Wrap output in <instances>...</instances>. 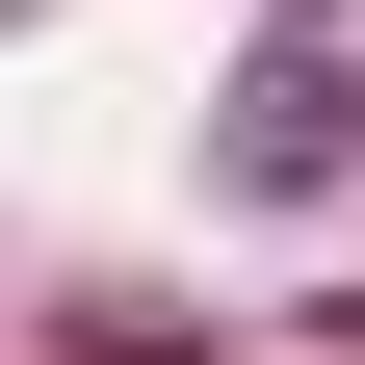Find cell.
<instances>
[{
    "instance_id": "cell-2",
    "label": "cell",
    "mask_w": 365,
    "mask_h": 365,
    "mask_svg": "<svg viewBox=\"0 0 365 365\" xmlns=\"http://www.w3.org/2000/svg\"><path fill=\"white\" fill-rule=\"evenodd\" d=\"M53 365H209L182 287H53Z\"/></svg>"
},
{
    "instance_id": "cell-4",
    "label": "cell",
    "mask_w": 365,
    "mask_h": 365,
    "mask_svg": "<svg viewBox=\"0 0 365 365\" xmlns=\"http://www.w3.org/2000/svg\"><path fill=\"white\" fill-rule=\"evenodd\" d=\"M339 339H365V287H339Z\"/></svg>"
},
{
    "instance_id": "cell-3",
    "label": "cell",
    "mask_w": 365,
    "mask_h": 365,
    "mask_svg": "<svg viewBox=\"0 0 365 365\" xmlns=\"http://www.w3.org/2000/svg\"><path fill=\"white\" fill-rule=\"evenodd\" d=\"M287 26H339V0H287Z\"/></svg>"
},
{
    "instance_id": "cell-1",
    "label": "cell",
    "mask_w": 365,
    "mask_h": 365,
    "mask_svg": "<svg viewBox=\"0 0 365 365\" xmlns=\"http://www.w3.org/2000/svg\"><path fill=\"white\" fill-rule=\"evenodd\" d=\"M209 182H235V209H313V182H365V78H339V26H261V53H235V105H209Z\"/></svg>"
}]
</instances>
